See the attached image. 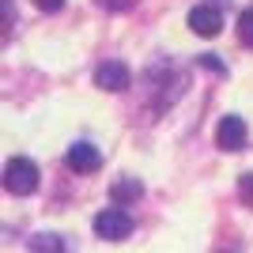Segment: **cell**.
Listing matches in <instances>:
<instances>
[{"instance_id": "obj_13", "label": "cell", "mask_w": 253, "mask_h": 253, "mask_svg": "<svg viewBox=\"0 0 253 253\" xmlns=\"http://www.w3.org/2000/svg\"><path fill=\"white\" fill-rule=\"evenodd\" d=\"M34 4H38L42 11H61L64 8V0H34Z\"/></svg>"}, {"instance_id": "obj_12", "label": "cell", "mask_w": 253, "mask_h": 253, "mask_svg": "<svg viewBox=\"0 0 253 253\" xmlns=\"http://www.w3.org/2000/svg\"><path fill=\"white\" fill-rule=\"evenodd\" d=\"M98 4H102L106 11H128L132 4H136V0H98Z\"/></svg>"}, {"instance_id": "obj_8", "label": "cell", "mask_w": 253, "mask_h": 253, "mask_svg": "<svg viewBox=\"0 0 253 253\" xmlns=\"http://www.w3.org/2000/svg\"><path fill=\"white\" fill-rule=\"evenodd\" d=\"M31 253H68V246H64L61 234L42 231V234H34V238H31Z\"/></svg>"}, {"instance_id": "obj_2", "label": "cell", "mask_w": 253, "mask_h": 253, "mask_svg": "<svg viewBox=\"0 0 253 253\" xmlns=\"http://www.w3.org/2000/svg\"><path fill=\"white\" fill-rule=\"evenodd\" d=\"M95 234L106 238V242H121V238L132 234V219H128L121 208H102L95 215Z\"/></svg>"}, {"instance_id": "obj_4", "label": "cell", "mask_w": 253, "mask_h": 253, "mask_svg": "<svg viewBox=\"0 0 253 253\" xmlns=\"http://www.w3.org/2000/svg\"><path fill=\"white\" fill-rule=\"evenodd\" d=\"M215 140H219L223 151H242V144H246V121H242V117H234V114H227L219 121V128H215Z\"/></svg>"}, {"instance_id": "obj_11", "label": "cell", "mask_w": 253, "mask_h": 253, "mask_svg": "<svg viewBox=\"0 0 253 253\" xmlns=\"http://www.w3.org/2000/svg\"><path fill=\"white\" fill-rule=\"evenodd\" d=\"M238 197L253 208V174H242V178H238Z\"/></svg>"}, {"instance_id": "obj_10", "label": "cell", "mask_w": 253, "mask_h": 253, "mask_svg": "<svg viewBox=\"0 0 253 253\" xmlns=\"http://www.w3.org/2000/svg\"><path fill=\"white\" fill-rule=\"evenodd\" d=\"M201 68H208V72H215V76H227V64H223L215 53H201Z\"/></svg>"}, {"instance_id": "obj_9", "label": "cell", "mask_w": 253, "mask_h": 253, "mask_svg": "<svg viewBox=\"0 0 253 253\" xmlns=\"http://www.w3.org/2000/svg\"><path fill=\"white\" fill-rule=\"evenodd\" d=\"M238 42L253 49V11H242V15H238Z\"/></svg>"}, {"instance_id": "obj_1", "label": "cell", "mask_w": 253, "mask_h": 253, "mask_svg": "<svg viewBox=\"0 0 253 253\" xmlns=\"http://www.w3.org/2000/svg\"><path fill=\"white\" fill-rule=\"evenodd\" d=\"M4 189L15 193V197H31L38 189V167L23 155L8 159V167H4Z\"/></svg>"}, {"instance_id": "obj_6", "label": "cell", "mask_w": 253, "mask_h": 253, "mask_svg": "<svg viewBox=\"0 0 253 253\" xmlns=\"http://www.w3.org/2000/svg\"><path fill=\"white\" fill-rule=\"evenodd\" d=\"M95 80H98V87H102V91H125L132 76H128V68H125L121 61H106V64H98Z\"/></svg>"}, {"instance_id": "obj_5", "label": "cell", "mask_w": 253, "mask_h": 253, "mask_svg": "<svg viewBox=\"0 0 253 253\" xmlns=\"http://www.w3.org/2000/svg\"><path fill=\"white\" fill-rule=\"evenodd\" d=\"M64 159H68V167H72L76 174H91V170L102 167V155H98V148H95V144H87V140L72 144Z\"/></svg>"}, {"instance_id": "obj_7", "label": "cell", "mask_w": 253, "mask_h": 253, "mask_svg": "<svg viewBox=\"0 0 253 253\" xmlns=\"http://www.w3.org/2000/svg\"><path fill=\"white\" fill-rule=\"evenodd\" d=\"M110 197H114L117 204H132L144 197V185H140L136 178H117L114 185H110Z\"/></svg>"}, {"instance_id": "obj_3", "label": "cell", "mask_w": 253, "mask_h": 253, "mask_svg": "<svg viewBox=\"0 0 253 253\" xmlns=\"http://www.w3.org/2000/svg\"><path fill=\"white\" fill-rule=\"evenodd\" d=\"M189 27H193V34H201V38H215V34L223 31V11L211 8V4H197V8L189 11Z\"/></svg>"}]
</instances>
